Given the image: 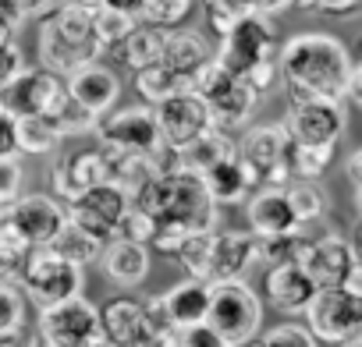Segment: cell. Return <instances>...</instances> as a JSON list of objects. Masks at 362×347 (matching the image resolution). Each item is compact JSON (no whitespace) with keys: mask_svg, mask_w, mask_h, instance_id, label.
Returning a JSON list of instances; mask_svg holds the SVG:
<instances>
[{"mask_svg":"<svg viewBox=\"0 0 362 347\" xmlns=\"http://www.w3.org/2000/svg\"><path fill=\"white\" fill-rule=\"evenodd\" d=\"M351 71V54L337 36L298 32L277 54V78L291 103H341Z\"/></svg>","mask_w":362,"mask_h":347,"instance_id":"6da1fadb","label":"cell"},{"mask_svg":"<svg viewBox=\"0 0 362 347\" xmlns=\"http://www.w3.org/2000/svg\"><path fill=\"white\" fill-rule=\"evenodd\" d=\"M132 206L146 213L156 227H174L185 234L221 231V209L210 202L203 181L189 170H174V174L146 181L132 195Z\"/></svg>","mask_w":362,"mask_h":347,"instance_id":"7a4b0ae2","label":"cell"},{"mask_svg":"<svg viewBox=\"0 0 362 347\" xmlns=\"http://www.w3.org/2000/svg\"><path fill=\"white\" fill-rule=\"evenodd\" d=\"M277 25L263 15H245L238 25H231L221 36V47L214 54V61L238 75L242 82H249L259 96L277 82Z\"/></svg>","mask_w":362,"mask_h":347,"instance_id":"3957f363","label":"cell"},{"mask_svg":"<svg viewBox=\"0 0 362 347\" xmlns=\"http://www.w3.org/2000/svg\"><path fill=\"white\" fill-rule=\"evenodd\" d=\"M36 47H40V68L54 71L57 78H68L86 64H96L103 54L93 32V11L75 4L47 11L36 32Z\"/></svg>","mask_w":362,"mask_h":347,"instance_id":"277c9868","label":"cell"},{"mask_svg":"<svg viewBox=\"0 0 362 347\" xmlns=\"http://www.w3.org/2000/svg\"><path fill=\"white\" fill-rule=\"evenodd\" d=\"M192 92L206 103V114H210V128H217V131H235V128H242V124H249V117L256 114V106H259V92L249 85V82H242L238 75H231V71H224L217 61H210L196 78H192Z\"/></svg>","mask_w":362,"mask_h":347,"instance_id":"5b68a950","label":"cell"},{"mask_svg":"<svg viewBox=\"0 0 362 347\" xmlns=\"http://www.w3.org/2000/svg\"><path fill=\"white\" fill-rule=\"evenodd\" d=\"M206 326L228 343V347H245L256 340L263 329V301L245 280H224L210 284V308H206Z\"/></svg>","mask_w":362,"mask_h":347,"instance_id":"8992f818","label":"cell"},{"mask_svg":"<svg viewBox=\"0 0 362 347\" xmlns=\"http://www.w3.org/2000/svg\"><path fill=\"white\" fill-rule=\"evenodd\" d=\"M100 312V340L114 347H142L156 336H170V326L160 308V294L153 298H110Z\"/></svg>","mask_w":362,"mask_h":347,"instance_id":"52a82bcc","label":"cell"},{"mask_svg":"<svg viewBox=\"0 0 362 347\" xmlns=\"http://www.w3.org/2000/svg\"><path fill=\"white\" fill-rule=\"evenodd\" d=\"M302 315L316 343H330V347L362 343V291H348V287L316 291V298Z\"/></svg>","mask_w":362,"mask_h":347,"instance_id":"ba28073f","label":"cell"},{"mask_svg":"<svg viewBox=\"0 0 362 347\" xmlns=\"http://www.w3.org/2000/svg\"><path fill=\"white\" fill-rule=\"evenodd\" d=\"M82 287H86V269L64 262L50 248H33L29 262H25V269L18 276V291L40 312L54 308V305H64L71 298H82Z\"/></svg>","mask_w":362,"mask_h":347,"instance_id":"9c48e42d","label":"cell"},{"mask_svg":"<svg viewBox=\"0 0 362 347\" xmlns=\"http://www.w3.org/2000/svg\"><path fill=\"white\" fill-rule=\"evenodd\" d=\"M309 280L316 284V291H330V287H348V291H362V262H358V252L355 245L330 231V234H320L305 245V255L298 262Z\"/></svg>","mask_w":362,"mask_h":347,"instance_id":"30bf717a","label":"cell"},{"mask_svg":"<svg viewBox=\"0 0 362 347\" xmlns=\"http://www.w3.org/2000/svg\"><path fill=\"white\" fill-rule=\"evenodd\" d=\"M100 340V312L86 298L43 308L36 319L33 347H89Z\"/></svg>","mask_w":362,"mask_h":347,"instance_id":"8fae6325","label":"cell"},{"mask_svg":"<svg viewBox=\"0 0 362 347\" xmlns=\"http://www.w3.org/2000/svg\"><path fill=\"white\" fill-rule=\"evenodd\" d=\"M242 166L249 170L252 188H284L291 181L288 174V135L281 124H263L245 135L238 149Z\"/></svg>","mask_w":362,"mask_h":347,"instance_id":"7c38bea8","label":"cell"},{"mask_svg":"<svg viewBox=\"0 0 362 347\" xmlns=\"http://www.w3.org/2000/svg\"><path fill=\"white\" fill-rule=\"evenodd\" d=\"M68 96L64 78H57L47 68H25L4 92H0V110L15 121L25 117H50L57 103Z\"/></svg>","mask_w":362,"mask_h":347,"instance_id":"4fadbf2b","label":"cell"},{"mask_svg":"<svg viewBox=\"0 0 362 347\" xmlns=\"http://www.w3.org/2000/svg\"><path fill=\"white\" fill-rule=\"evenodd\" d=\"M344 124L348 117L341 103H291L281 128L298 149H337Z\"/></svg>","mask_w":362,"mask_h":347,"instance_id":"5bb4252c","label":"cell"},{"mask_svg":"<svg viewBox=\"0 0 362 347\" xmlns=\"http://www.w3.org/2000/svg\"><path fill=\"white\" fill-rule=\"evenodd\" d=\"M128 206H132V199L124 192H117L110 185H96V188L82 192L75 202H68L64 206V217H68V224H75L78 231H86L89 238H96L100 245H107L114 238L121 217L128 213Z\"/></svg>","mask_w":362,"mask_h":347,"instance_id":"9a60e30c","label":"cell"},{"mask_svg":"<svg viewBox=\"0 0 362 347\" xmlns=\"http://www.w3.org/2000/svg\"><path fill=\"white\" fill-rule=\"evenodd\" d=\"M149 110H153L160 142L170 145V149H185L189 142H196L199 135L210 131L206 103H203L192 89H189V92H177V96H167L163 103H156V106H149Z\"/></svg>","mask_w":362,"mask_h":347,"instance_id":"2e32d148","label":"cell"},{"mask_svg":"<svg viewBox=\"0 0 362 347\" xmlns=\"http://www.w3.org/2000/svg\"><path fill=\"white\" fill-rule=\"evenodd\" d=\"M96 135H100V145L128 149V152H153L160 145V131L149 106H124V110L103 114L96 124Z\"/></svg>","mask_w":362,"mask_h":347,"instance_id":"e0dca14e","label":"cell"},{"mask_svg":"<svg viewBox=\"0 0 362 347\" xmlns=\"http://www.w3.org/2000/svg\"><path fill=\"white\" fill-rule=\"evenodd\" d=\"M4 220H8L33 248H47V245L61 234V227L68 224L64 206H61L54 195H22V199L4 213Z\"/></svg>","mask_w":362,"mask_h":347,"instance_id":"ac0fdd59","label":"cell"},{"mask_svg":"<svg viewBox=\"0 0 362 347\" xmlns=\"http://www.w3.org/2000/svg\"><path fill=\"white\" fill-rule=\"evenodd\" d=\"M252 262H256V238L249 231H214L206 284L242 280V273H249Z\"/></svg>","mask_w":362,"mask_h":347,"instance_id":"d6986e66","label":"cell"},{"mask_svg":"<svg viewBox=\"0 0 362 347\" xmlns=\"http://www.w3.org/2000/svg\"><path fill=\"white\" fill-rule=\"evenodd\" d=\"M64 89H68V96H71L82 110H89L93 117L110 114L114 103H117V96H121L117 75H114L107 64H100V61L78 68L75 75H68V78H64Z\"/></svg>","mask_w":362,"mask_h":347,"instance_id":"ffe728a7","label":"cell"},{"mask_svg":"<svg viewBox=\"0 0 362 347\" xmlns=\"http://www.w3.org/2000/svg\"><path fill=\"white\" fill-rule=\"evenodd\" d=\"M96 185H107V174H103V156L96 149H86V152H68L64 159L54 163L50 170V188L57 199L64 202H75L82 192L96 188Z\"/></svg>","mask_w":362,"mask_h":347,"instance_id":"44dd1931","label":"cell"},{"mask_svg":"<svg viewBox=\"0 0 362 347\" xmlns=\"http://www.w3.org/2000/svg\"><path fill=\"white\" fill-rule=\"evenodd\" d=\"M263 294L267 301L277 308V312H288V315H302L309 308V301L316 298V284L309 280V273L291 262V266H274L267 269L263 276Z\"/></svg>","mask_w":362,"mask_h":347,"instance_id":"7402d4cb","label":"cell"},{"mask_svg":"<svg viewBox=\"0 0 362 347\" xmlns=\"http://www.w3.org/2000/svg\"><path fill=\"white\" fill-rule=\"evenodd\" d=\"M160 308H163V319H167L170 333H181V329H189V326H199V322H206L210 284L185 276L181 284H174L170 291L160 294Z\"/></svg>","mask_w":362,"mask_h":347,"instance_id":"603a6c76","label":"cell"},{"mask_svg":"<svg viewBox=\"0 0 362 347\" xmlns=\"http://www.w3.org/2000/svg\"><path fill=\"white\" fill-rule=\"evenodd\" d=\"M214 61V47L192 32V29H174L167 32V43H163V54H160V64L167 71H174L177 78H185L192 85V78Z\"/></svg>","mask_w":362,"mask_h":347,"instance_id":"cb8c5ba5","label":"cell"},{"mask_svg":"<svg viewBox=\"0 0 362 347\" xmlns=\"http://www.w3.org/2000/svg\"><path fill=\"white\" fill-rule=\"evenodd\" d=\"M163 43H167V32H163V29H153V25L135 22V25H132V32H128V36H121V39H117L110 50H103V54H107L117 68H124V71L139 75L142 68H149V64H156V61H160Z\"/></svg>","mask_w":362,"mask_h":347,"instance_id":"d4e9b609","label":"cell"},{"mask_svg":"<svg viewBox=\"0 0 362 347\" xmlns=\"http://www.w3.org/2000/svg\"><path fill=\"white\" fill-rule=\"evenodd\" d=\"M302 231L288 209V199L281 188H259L249 199V234L252 238H281Z\"/></svg>","mask_w":362,"mask_h":347,"instance_id":"484cf974","label":"cell"},{"mask_svg":"<svg viewBox=\"0 0 362 347\" xmlns=\"http://www.w3.org/2000/svg\"><path fill=\"white\" fill-rule=\"evenodd\" d=\"M100 269L114 287H139L149 276V248L128 241H107L100 252Z\"/></svg>","mask_w":362,"mask_h":347,"instance_id":"4316f807","label":"cell"},{"mask_svg":"<svg viewBox=\"0 0 362 347\" xmlns=\"http://www.w3.org/2000/svg\"><path fill=\"white\" fill-rule=\"evenodd\" d=\"M103 156V174H107V185L124 192L128 199L146 185L153 181V163H149V152H128V149H110V145H100L96 149Z\"/></svg>","mask_w":362,"mask_h":347,"instance_id":"83f0119b","label":"cell"},{"mask_svg":"<svg viewBox=\"0 0 362 347\" xmlns=\"http://www.w3.org/2000/svg\"><path fill=\"white\" fill-rule=\"evenodd\" d=\"M199 181H203V188H206V195H210V202H214L217 209H221V206H238V202H245V195H249V188H252V178H249V170L242 166L238 156H231V159L210 166Z\"/></svg>","mask_w":362,"mask_h":347,"instance_id":"f1b7e54d","label":"cell"},{"mask_svg":"<svg viewBox=\"0 0 362 347\" xmlns=\"http://www.w3.org/2000/svg\"><path fill=\"white\" fill-rule=\"evenodd\" d=\"M231 156H238L235 138L224 135V131H217V128H210L206 135H199V138L189 142L185 149H177V166L189 170V174H196V178H203L210 166H217V163H224V159H231Z\"/></svg>","mask_w":362,"mask_h":347,"instance_id":"f546056e","label":"cell"},{"mask_svg":"<svg viewBox=\"0 0 362 347\" xmlns=\"http://www.w3.org/2000/svg\"><path fill=\"white\" fill-rule=\"evenodd\" d=\"M189 89H192V85H189L185 78H177L174 71H167L160 61L149 64V68H142V71L135 75V92H139L142 106H156V103H163L167 96L189 92Z\"/></svg>","mask_w":362,"mask_h":347,"instance_id":"4dcf8cb0","label":"cell"},{"mask_svg":"<svg viewBox=\"0 0 362 347\" xmlns=\"http://www.w3.org/2000/svg\"><path fill=\"white\" fill-rule=\"evenodd\" d=\"M281 192H284L288 209H291L298 227H305L327 213V192L320 188V181H288Z\"/></svg>","mask_w":362,"mask_h":347,"instance_id":"1f68e13d","label":"cell"},{"mask_svg":"<svg viewBox=\"0 0 362 347\" xmlns=\"http://www.w3.org/2000/svg\"><path fill=\"white\" fill-rule=\"evenodd\" d=\"M47 248L57 252L64 262H71V266H78V269H86L89 262H100V252H103V245H100L96 238H89L86 231H78L75 224H64L61 234H57Z\"/></svg>","mask_w":362,"mask_h":347,"instance_id":"d6a6232c","label":"cell"},{"mask_svg":"<svg viewBox=\"0 0 362 347\" xmlns=\"http://www.w3.org/2000/svg\"><path fill=\"white\" fill-rule=\"evenodd\" d=\"M305 245H309V238H305L302 231H295V234H281V238H256V262H263L267 269L302 262Z\"/></svg>","mask_w":362,"mask_h":347,"instance_id":"836d02e7","label":"cell"},{"mask_svg":"<svg viewBox=\"0 0 362 347\" xmlns=\"http://www.w3.org/2000/svg\"><path fill=\"white\" fill-rule=\"evenodd\" d=\"M29 252H33V245L8 220H0V280L18 287V276L29 262Z\"/></svg>","mask_w":362,"mask_h":347,"instance_id":"e575fe53","label":"cell"},{"mask_svg":"<svg viewBox=\"0 0 362 347\" xmlns=\"http://www.w3.org/2000/svg\"><path fill=\"white\" fill-rule=\"evenodd\" d=\"M57 145H61V135L54 131L50 117H25V121H18V152L50 156Z\"/></svg>","mask_w":362,"mask_h":347,"instance_id":"d590c367","label":"cell"},{"mask_svg":"<svg viewBox=\"0 0 362 347\" xmlns=\"http://www.w3.org/2000/svg\"><path fill=\"white\" fill-rule=\"evenodd\" d=\"M334 149H298L288 142V174L291 181H320L330 170Z\"/></svg>","mask_w":362,"mask_h":347,"instance_id":"8d00e7d4","label":"cell"},{"mask_svg":"<svg viewBox=\"0 0 362 347\" xmlns=\"http://www.w3.org/2000/svg\"><path fill=\"white\" fill-rule=\"evenodd\" d=\"M192 4H196V0H146L139 22L153 25V29H163V32H174L181 22L189 18Z\"/></svg>","mask_w":362,"mask_h":347,"instance_id":"74e56055","label":"cell"},{"mask_svg":"<svg viewBox=\"0 0 362 347\" xmlns=\"http://www.w3.org/2000/svg\"><path fill=\"white\" fill-rule=\"evenodd\" d=\"M210 241H214V231H206V234H189L185 241H181V248L174 252V259L181 262V269L189 273V280H203V284H206Z\"/></svg>","mask_w":362,"mask_h":347,"instance_id":"f35d334b","label":"cell"},{"mask_svg":"<svg viewBox=\"0 0 362 347\" xmlns=\"http://www.w3.org/2000/svg\"><path fill=\"white\" fill-rule=\"evenodd\" d=\"M50 124H54V131H57L61 138H68V135H89V131H96L100 117H93V114L82 110L71 96H64V99L57 103V110L50 114Z\"/></svg>","mask_w":362,"mask_h":347,"instance_id":"ab89813d","label":"cell"},{"mask_svg":"<svg viewBox=\"0 0 362 347\" xmlns=\"http://www.w3.org/2000/svg\"><path fill=\"white\" fill-rule=\"evenodd\" d=\"M25 319H29V301H25V294H22L15 284L0 280V336L22 333Z\"/></svg>","mask_w":362,"mask_h":347,"instance_id":"60d3db41","label":"cell"},{"mask_svg":"<svg viewBox=\"0 0 362 347\" xmlns=\"http://www.w3.org/2000/svg\"><path fill=\"white\" fill-rule=\"evenodd\" d=\"M203 15H206L210 29L217 36H224L231 25H238L249 15V8H245V0H203Z\"/></svg>","mask_w":362,"mask_h":347,"instance_id":"b9f144b4","label":"cell"},{"mask_svg":"<svg viewBox=\"0 0 362 347\" xmlns=\"http://www.w3.org/2000/svg\"><path fill=\"white\" fill-rule=\"evenodd\" d=\"M132 18H124V15H117V11H107V8H96L93 11V32H96V43H100V50H110L121 36H128L132 32Z\"/></svg>","mask_w":362,"mask_h":347,"instance_id":"7bdbcfd3","label":"cell"},{"mask_svg":"<svg viewBox=\"0 0 362 347\" xmlns=\"http://www.w3.org/2000/svg\"><path fill=\"white\" fill-rule=\"evenodd\" d=\"M153 231H156V224H153L146 213H139L135 206H128V213L121 217V224H117V231H114L110 241H128V245H142V248H149Z\"/></svg>","mask_w":362,"mask_h":347,"instance_id":"ee69618b","label":"cell"},{"mask_svg":"<svg viewBox=\"0 0 362 347\" xmlns=\"http://www.w3.org/2000/svg\"><path fill=\"white\" fill-rule=\"evenodd\" d=\"M25 188V170L18 159H0V213H8Z\"/></svg>","mask_w":362,"mask_h":347,"instance_id":"f6af8a7d","label":"cell"},{"mask_svg":"<svg viewBox=\"0 0 362 347\" xmlns=\"http://www.w3.org/2000/svg\"><path fill=\"white\" fill-rule=\"evenodd\" d=\"M259 347H320V343L309 336L305 326H298V322H277V326H270L263 333Z\"/></svg>","mask_w":362,"mask_h":347,"instance_id":"bcb514c9","label":"cell"},{"mask_svg":"<svg viewBox=\"0 0 362 347\" xmlns=\"http://www.w3.org/2000/svg\"><path fill=\"white\" fill-rule=\"evenodd\" d=\"M22 71H25V54H22L18 39L0 43V92H4Z\"/></svg>","mask_w":362,"mask_h":347,"instance_id":"7dc6e473","label":"cell"},{"mask_svg":"<svg viewBox=\"0 0 362 347\" xmlns=\"http://www.w3.org/2000/svg\"><path fill=\"white\" fill-rule=\"evenodd\" d=\"M174 343L177 347H228L206 322H199V326H189V329H181V333H174Z\"/></svg>","mask_w":362,"mask_h":347,"instance_id":"c3c4849f","label":"cell"},{"mask_svg":"<svg viewBox=\"0 0 362 347\" xmlns=\"http://www.w3.org/2000/svg\"><path fill=\"white\" fill-rule=\"evenodd\" d=\"M22 25H25L22 8L15 4V0H0V43L15 39V36L22 32Z\"/></svg>","mask_w":362,"mask_h":347,"instance_id":"681fc988","label":"cell"},{"mask_svg":"<svg viewBox=\"0 0 362 347\" xmlns=\"http://www.w3.org/2000/svg\"><path fill=\"white\" fill-rule=\"evenodd\" d=\"M18 156V121L0 110V159Z\"/></svg>","mask_w":362,"mask_h":347,"instance_id":"f907efd6","label":"cell"},{"mask_svg":"<svg viewBox=\"0 0 362 347\" xmlns=\"http://www.w3.org/2000/svg\"><path fill=\"white\" fill-rule=\"evenodd\" d=\"M362 8V0H320L316 11L320 15H334V18H351Z\"/></svg>","mask_w":362,"mask_h":347,"instance_id":"816d5d0a","label":"cell"},{"mask_svg":"<svg viewBox=\"0 0 362 347\" xmlns=\"http://www.w3.org/2000/svg\"><path fill=\"white\" fill-rule=\"evenodd\" d=\"M291 4H295V0H245L249 15H263V18H270V15H281V11H288Z\"/></svg>","mask_w":362,"mask_h":347,"instance_id":"f5cc1de1","label":"cell"},{"mask_svg":"<svg viewBox=\"0 0 362 347\" xmlns=\"http://www.w3.org/2000/svg\"><path fill=\"white\" fill-rule=\"evenodd\" d=\"M103 8H107V11H117V15H124V18H132V22H139L146 0H103Z\"/></svg>","mask_w":362,"mask_h":347,"instance_id":"db71d44e","label":"cell"},{"mask_svg":"<svg viewBox=\"0 0 362 347\" xmlns=\"http://www.w3.org/2000/svg\"><path fill=\"white\" fill-rule=\"evenodd\" d=\"M344 103H362V64H355V61H351V71H348Z\"/></svg>","mask_w":362,"mask_h":347,"instance_id":"11a10c76","label":"cell"},{"mask_svg":"<svg viewBox=\"0 0 362 347\" xmlns=\"http://www.w3.org/2000/svg\"><path fill=\"white\" fill-rule=\"evenodd\" d=\"M344 170H348V185H351V192H355V199H358V192H362V149H355V152L348 156Z\"/></svg>","mask_w":362,"mask_h":347,"instance_id":"9f6ffc18","label":"cell"},{"mask_svg":"<svg viewBox=\"0 0 362 347\" xmlns=\"http://www.w3.org/2000/svg\"><path fill=\"white\" fill-rule=\"evenodd\" d=\"M15 4L22 8V15H25V18H40V15H47V11H50L54 0H15Z\"/></svg>","mask_w":362,"mask_h":347,"instance_id":"6f0895ef","label":"cell"},{"mask_svg":"<svg viewBox=\"0 0 362 347\" xmlns=\"http://www.w3.org/2000/svg\"><path fill=\"white\" fill-rule=\"evenodd\" d=\"M0 347H29V343L22 340V333H15V336H0Z\"/></svg>","mask_w":362,"mask_h":347,"instance_id":"680465c9","label":"cell"},{"mask_svg":"<svg viewBox=\"0 0 362 347\" xmlns=\"http://www.w3.org/2000/svg\"><path fill=\"white\" fill-rule=\"evenodd\" d=\"M68 4H75V8H86V11H96V8H103V0H68Z\"/></svg>","mask_w":362,"mask_h":347,"instance_id":"91938a15","label":"cell"},{"mask_svg":"<svg viewBox=\"0 0 362 347\" xmlns=\"http://www.w3.org/2000/svg\"><path fill=\"white\" fill-rule=\"evenodd\" d=\"M142 347H177V343H174V333H170V336H156V340H149Z\"/></svg>","mask_w":362,"mask_h":347,"instance_id":"94428289","label":"cell"},{"mask_svg":"<svg viewBox=\"0 0 362 347\" xmlns=\"http://www.w3.org/2000/svg\"><path fill=\"white\" fill-rule=\"evenodd\" d=\"M295 4H298V8H309V11H316V4H320V0H295Z\"/></svg>","mask_w":362,"mask_h":347,"instance_id":"6125c7cd","label":"cell"},{"mask_svg":"<svg viewBox=\"0 0 362 347\" xmlns=\"http://www.w3.org/2000/svg\"><path fill=\"white\" fill-rule=\"evenodd\" d=\"M89 347H114V343H107V340H96V343H89Z\"/></svg>","mask_w":362,"mask_h":347,"instance_id":"be15d7a7","label":"cell"},{"mask_svg":"<svg viewBox=\"0 0 362 347\" xmlns=\"http://www.w3.org/2000/svg\"><path fill=\"white\" fill-rule=\"evenodd\" d=\"M245 347H259V343H245Z\"/></svg>","mask_w":362,"mask_h":347,"instance_id":"e7e4bbea","label":"cell"},{"mask_svg":"<svg viewBox=\"0 0 362 347\" xmlns=\"http://www.w3.org/2000/svg\"><path fill=\"white\" fill-rule=\"evenodd\" d=\"M0 220H4V213H0Z\"/></svg>","mask_w":362,"mask_h":347,"instance_id":"03108f58","label":"cell"}]
</instances>
